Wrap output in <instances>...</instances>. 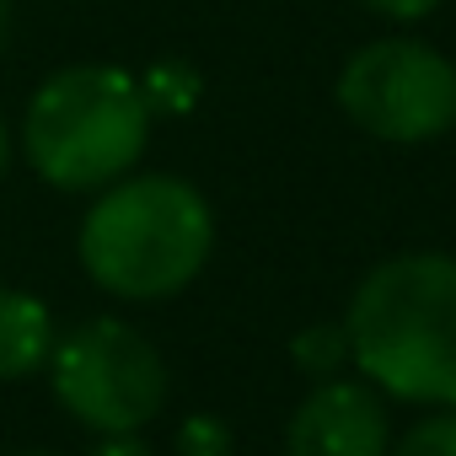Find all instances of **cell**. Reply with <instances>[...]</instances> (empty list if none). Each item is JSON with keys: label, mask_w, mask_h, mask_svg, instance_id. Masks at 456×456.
Wrapping results in <instances>:
<instances>
[{"label": "cell", "mask_w": 456, "mask_h": 456, "mask_svg": "<svg viewBox=\"0 0 456 456\" xmlns=\"http://www.w3.org/2000/svg\"><path fill=\"white\" fill-rule=\"evenodd\" d=\"M54 354V317L38 296L0 290V381L33 376Z\"/></svg>", "instance_id": "7"}, {"label": "cell", "mask_w": 456, "mask_h": 456, "mask_svg": "<svg viewBox=\"0 0 456 456\" xmlns=\"http://www.w3.org/2000/svg\"><path fill=\"white\" fill-rule=\"evenodd\" d=\"M360 6H370L381 17H397V22H419V17H429L440 6V0H360Z\"/></svg>", "instance_id": "12"}, {"label": "cell", "mask_w": 456, "mask_h": 456, "mask_svg": "<svg viewBox=\"0 0 456 456\" xmlns=\"http://www.w3.org/2000/svg\"><path fill=\"white\" fill-rule=\"evenodd\" d=\"M387 456H456V408H445V413L413 424Z\"/></svg>", "instance_id": "9"}, {"label": "cell", "mask_w": 456, "mask_h": 456, "mask_svg": "<svg viewBox=\"0 0 456 456\" xmlns=\"http://www.w3.org/2000/svg\"><path fill=\"white\" fill-rule=\"evenodd\" d=\"M28 456H44V451H28Z\"/></svg>", "instance_id": "16"}, {"label": "cell", "mask_w": 456, "mask_h": 456, "mask_svg": "<svg viewBox=\"0 0 456 456\" xmlns=\"http://www.w3.org/2000/svg\"><path fill=\"white\" fill-rule=\"evenodd\" d=\"M49 370L60 408L97 435H134L167 403V365L156 344L118 317H97L54 338Z\"/></svg>", "instance_id": "4"}, {"label": "cell", "mask_w": 456, "mask_h": 456, "mask_svg": "<svg viewBox=\"0 0 456 456\" xmlns=\"http://www.w3.org/2000/svg\"><path fill=\"white\" fill-rule=\"evenodd\" d=\"M177 451L183 456H232V429H225L215 413H193L177 429Z\"/></svg>", "instance_id": "11"}, {"label": "cell", "mask_w": 456, "mask_h": 456, "mask_svg": "<svg viewBox=\"0 0 456 456\" xmlns=\"http://www.w3.org/2000/svg\"><path fill=\"white\" fill-rule=\"evenodd\" d=\"M6 33H12V0H0V49H6Z\"/></svg>", "instance_id": "15"}, {"label": "cell", "mask_w": 456, "mask_h": 456, "mask_svg": "<svg viewBox=\"0 0 456 456\" xmlns=\"http://www.w3.org/2000/svg\"><path fill=\"white\" fill-rule=\"evenodd\" d=\"M92 456H151V451H145L140 435H102V445Z\"/></svg>", "instance_id": "13"}, {"label": "cell", "mask_w": 456, "mask_h": 456, "mask_svg": "<svg viewBox=\"0 0 456 456\" xmlns=\"http://www.w3.org/2000/svg\"><path fill=\"white\" fill-rule=\"evenodd\" d=\"M338 108L392 145L440 140L456 129V65L419 38H376L338 70Z\"/></svg>", "instance_id": "5"}, {"label": "cell", "mask_w": 456, "mask_h": 456, "mask_svg": "<svg viewBox=\"0 0 456 456\" xmlns=\"http://www.w3.org/2000/svg\"><path fill=\"white\" fill-rule=\"evenodd\" d=\"M193 76L188 70H177V65H156L145 81H140V92H145V102H151V113L156 108H172V113H183L188 102H193Z\"/></svg>", "instance_id": "10"}, {"label": "cell", "mask_w": 456, "mask_h": 456, "mask_svg": "<svg viewBox=\"0 0 456 456\" xmlns=\"http://www.w3.org/2000/svg\"><path fill=\"white\" fill-rule=\"evenodd\" d=\"M349 360L376 392L456 408V258L397 253L376 264L349 312Z\"/></svg>", "instance_id": "1"}, {"label": "cell", "mask_w": 456, "mask_h": 456, "mask_svg": "<svg viewBox=\"0 0 456 456\" xmlns=\"http://www.w3.org/2000/svg\"><path fill=\"white\" fill-rule=\"evenodd\" d=\"M12 172V129H6V118H0V177Z\"/></svg>", "instance_id": "14"}, {"label": "cell", "mask_w": 456, "mask_h": 456, "mask_svg": "<svg viewBox=\"0 0 456 456\" xmlns=\"http://www.w3.org/2000/svg\"><path fill=\"white\" fill-rule=\"evenodd\" d=\"M151 134V102L140 81L118 65H70L54 70L22 118L28 167L65 193L118 183Z\"/></svg>", "instance_id": "3"}, {"label": "cell", "mask_w": 456, "mask_h": 456, "mask_svg": "<svg viewBox=\"0 0 456 456\" xmlns=\"http://www.w3.org/2000/svg\"><path fill=\"white\" fill-rule=\"evenodd\" d=\"M215 248L204 193L172 172L118 177L81 220V269L118 301H161L193 285Z\"/></svg>", "instance_id": "2"}, {"label": "cell", "mask_w": 456, "mask_h": 456, "mask_svg": "<svg viewBox=\"0 0 456 456\" xmlns=\"http://www.w3.org/2000/svg\"><path fill=\"white\" fill-rule=\"evenodd\" d=\"M290 354H296V365L306 370V376H333L344 360H349V333L344 328H306V333H296V344H290Z\"/></svg>", "instance_id": "8"}, {"label": "cell", "mask_w": 456, "mask_h": 456, "mask_svg": "<svg viewBox=\"0 0 456 456\" xmlns=\"http://www.w3.org/2000/svg\"><path fill=\"white\" fill-rule=\"evenodd\" d=\"M392 424L370 381H322L285 429V456H387Z\"/></svg>", "instance_id": "6"}]
</instances>
